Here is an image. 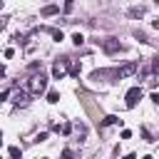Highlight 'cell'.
Returning <instances> with one entry per match:
<instances>
[{"label": "cell", "instance_id": "6da1fadb", "mask_svg": "<svg viewBox=\"0 0 159 159\" xmlns=\"http://www.w3.org/2000/svg\"><path fill=\"white\" fill-rule=\"evenodd\" d=\"M45 87H47V77H45V75H35V77H30V84H27L30 94H40V92H45Z\"/></svg>", "mask_w": 159, "mask_h": 159}, {"label": "cell", "instance_id": "7a4b0ae2", "mask_svg": "<svg viewBox=\"0 0 159 159\" xmlns=\"http://www.w3.org/2000/svg\"><path fill=\"white\" fill-rule=\"evenodd\" d=\"M97 45H102V50H104V52H119V50H122L119 40H114V37H107V40H97Z\"/></svg>", "mask_w": 159, "mask_h": 159}, {"label": "cell", "instance_id": "3957f363", "mask_svg": "<svg viewBox=\"0 0 159 159\" xmlns=\"http://www.w3.org/2000/svg\"><path fill=\"white\" fill-rule=\"evenodd\" d=\"M137 70H139V65H137V62H127L124 67H119V70L114 72V77H117V80H124V77H129V75H134Z\"/></svg>", "mask_w": 159, "mask_h": 159}, {"label": "cell", "instance_id": "277c9868", "mask_svg": "<svg viewBox=\"0 0 159 159\" xmlns=\"http://www.w3.org/2000/svg\"><path fill=\"white\" fill-rule=\"evenodd\" d=\"M142 94H144V92H142V87H132V89L127 92V97H124V99H127V107H129V109H132V107H137V102L142 99Z\"/></svg>", "mask_w": 159, "mask_h": 159}, {"label": "cell", "instance_id": "5b68a950", "mask_svg": "<svg viewBox=\"0 0 159 159\" xmlns=\"http://www.w3.org/2000/svg\"><path fill=\"white\" fill-rule=\"evenodd\" d=\"M52 75H55V77H57V80H62V77H65V67H62V65H60V62H57V65H55V67H52Z\"/></svg>", "mask_w": 159, "mask_h": 159}, {"label": "cell", "instance_id": "8992f818", "mask_svg": "<svg viewBox=\"0 0 159 159\" xmlns=\"http://www.w3.org/2000/svg\"><path fill=\"white\" fill-rule=\"evenodd\" d=\"M47 102H50V104H55V102H60V92H55V89H50V92H47Z\"/></svg>", "mask_w": 159, "mask_h": 159}, {"label": "cell", "instance_id": "52a82bcc", "mask_svg": "<svg viewBox=\"0 0 159 159\" xmlns=\"http://www.w3.org/2000/svg\"><path fill=\"white\" fill-rule=\"evenodd\" d=\"M119 122V117H114V114H109V117H104V122H102V127H109V124H117Z\"/></svg>", "mask_w": 159, "mask_h": 159}, {"label": "cell", "instance_id": "ba28073f", "mask_svg": "<svg viewBox=\"0 0 159 159\" xmlns=\"http://www.w3.org/2000/svg\"><path fill=\"white\" fill-rule=\"evenodd\" d=\"M57 12V5H47V7H42V15L47 17V15H55Z\"/></svg>", "mask_w": 159, "mask_h": 159}, {"label": "cell", "instance_id": "9c48e42d", "mask_svg": "<svg viewBox=\"0 0 159 159\" xmlns=\"http://www.w3.org/2000/svg\"><path fill=\"white\" fill-rule=\"evenodd\" d=\"M129 15H134V17H142V15H144V7H132V10H129Z\"/></svg>", "mask_w": 159, "mask_h": 159}, {"label": "cell", "instance_id": "30bf717a", "mask_svg": "<svg viewBox=\"0 0 159 159\" xmlns=\"http://www.w3.org/2000/svg\"><path fill=\"white\" fill-rule=\"evenodd\" d=\"M72 42H75V45H82V42H84V37H82L80 32H75V35H72Z\"/></svg>", "mask_w": 159, "mask_h": 159}, {"label": "cell", "instance_id": "8fae6325", "mask_svg": "<svg viewBox=\"0 0 159 159\" xmlns=\"http://www.w3.org/2000/svg\"><path fill=\"white\" fill-rule=\"evenodd\" d=\"M52 37H55V40L60 42V40H62V32H60V30H52Z\"/></svg>", "mask_w": 159, "mask_h": 159}, {"label": "cell", "instance_id": "7c38bea8", "mask_svg": "<svg viewBox=\"0 0 159 159\" xmlns=\"http://www.w3.org/2000/svg\"><path fill=\"white\" fill-rule=\"evenodd\" d=\"M72 5H75V0H65V10H67V12L72 10Z\"/></svg>", "mask_w": 159, "mask_h": 159}, {"label": "cell", "instance_id": "4fadbf2b", "mask_svg": "<svg viewBox=\"0 0 159 159\" xmlns=\"http://www.w3.org/2000/svg\"><path fill=\"white\" fill-rule=\"evenodd\" d=\"M152 99H154V102H157V104H159V94H152Z\"/></svg>", "mask_w": 159, "mask_h": 159}, {"label": "cell", "instance_id": "5bb4252c", "mask_svg": "<svg viewBox=\"0 0 159 159\" xmlns=\"http://www.w3.org/2000/svg\"><path fill=\"white\" fill-rule=\"evenodd\" d=\"M154 2H157V5H159V0H154Z\"/></svg>", "mask_w": 159, "mask_h": 159}, {"label": "cell", "instance_id": "9a60e30c", "mask_svg": "<svg viewBox=\"0 0 159 159\" xmlns=\"http://www.w3.org/2000/svg\"><path fill=\"white\" fill-rule=\"evenodd\" d=\"M0 7H2V0H0Z\"/></svg>", "mask_w": 159, "mask_h": 159}]
</instances>
